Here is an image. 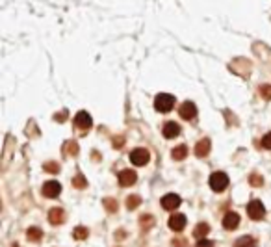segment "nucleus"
<instances>
[{
    "label": "nucleus",
    "instance_id": "obj_24",
    "mask_svg": "<svg viewBox=\"0 0 271 247\" xmlns=\"http://www.w3.org/2000/svg\"><path fill=\"white\" fill-rule=\"evenodd\" d=\"M153 223H155V217L153 216H141V225H143V229L153 227Z\"/></svg>",
    "mask_w": 271,
    "mask_h": 247
},
{
    "label": "nucleus",
    "instance_id": "obj_18",
    "mask_svg": "<svg viewBox=\"0 0 271 247\" xmlns=\"http://www.w3.org/2000/svg\"><path fill=\"white\" fill-rule=\"evenodd\" d=\"M210 232V227L206 223H199L197 227H195V231H194V236L195 238H199V240H202L206 234Z\"/></svg>",
    "mask_w": 271,
    "mask_h": 247
},
{
    "label": "nucleus",
    "instance_id": "obj_7",
    "mask_svg": "<svg viewBox=\"0 0 271 247\" xmlns=\"http://www.w3.org/2000/svg\"><path fill=\"white\" fill-rule=\"evenodd\" d=\"M178 112H180L182 119L192 121V119H195V116H197V106H195L194 102H182L180 108H178Z\"/></svg>",
    "mask_w": 271,
    "mask_h": 247
},
{
    "label": "nucleus",
    "instance_id": "obj_23",
    "mask_svg": "<svg viewBox=\"0 0 271 247\" xmlns=\"http://www.w3.org/2000/svg\"><path fill=\"white\" fill-rule=\"evenodd\" d=\"M65 151H67V153H69V155H77L78 153V145H77V141H67V143H65Z\"/></svg>",
    "mask_w": 271,
    "mask_h": 247
},
{
    "label": "nucleus",
    "instance_id": "obj_22",
    "mask_svg": "<svg viewBox=\"0 0 271 247\" xmlns=\"http://www.w3.org/2000/svg\"><path fill=\"white\" fill-rule=\"evenodd\" d=\"M104 206H106V210H108V212H116V210H117V203H116V199H112V197H108V199H104Z\"/></svg>",
    "mask_w": 271,
    "mask_h": 247
},
{
    "label": "nucleus",
    "instance_id": "obj_15",
    "mask_svg": "<svg viewBox=\"0 0 271 247\" xmlns=\"http://www.w3.org/2000/svg\"><path fill=\"white\" fill-rule=\"evenodd\" d=\"M234 247H256V240L251 236H241L234 242Z\"/></svg>",
    "mask_w": 271,
    "mask_h": 247
},
{
    "label": "nucleus",
    "instance_id": "obj_26",
    "mask_svg": "<svg viewBox=\"0 0 271 247\" xmlns=\"http://www.w3.org/2000/svg\"><path fill=\"white\" fill-rule=\"evenodd\" d=\"M262 177H260V175H251V177H249V184H253V186H262Z\"/></svg>",
    "mask_w": 271,
    "mask_h": 247
},
{
    "label": "nucleus",
    "instance_id": "obj_14",
    "mask_svg": "<svg viewBox=\"0 0 271 247\" xmlns=\"http://www.w3.org/2000/svg\"><path fill=\"white\" fill-rule=\"evenodd\" d=\"M210 153V139H201L197 145H195V155L199 156V158H204V156H208Z\"/></svg>",
    "mask_w": 271,
    "mask_h": 247
},
{
    "label": "nucleus",
    "instance_id": "obj_17",
    "mask_svg": "<svg viewBox=\"0 0 271 247\" xmlns=\"http://www.w3.org/2000/svg\"><path fill=\"white\" fill-rule=\"evenodd\" d=\"M26 238L30 240V242H41L43 232H41V229H38V227H30V229L26 231Z\"/></svg>",
    "mask_w": 271,
    "mask_h": 247
},
{
    "label": "nucleus",
    "instance_id": "obj_1",
    "mask_svg": "<svg viewBox=\"0 0 271 247\" xmlns=\"http://www.w3.org/2000/svg\"><path fill=\"white\" fill-rule=\"evenodd\" d=\"M173 106H175V97H173V95H169V93H160V95H156V99H155L156 112L165 114V112H171Z\"/></svg>",
    "mask_w": 271,
    "mask_h": 247
},
{
    "label": "nucleus",
    "instance_id": "obj_19",
    "mask_svg": "<svg viewBox=\"0 0 271 247\" xmlns=\"http://www.w3.org/2000/svg\"><path fill=\"white\" fill-rule=\"evenodd\" d=\"M140 203H141L140 195H130V197L126 199V208H128V210L138 208V206H140Z\"/></svg>",
    "mask_w": 271,
    "mask_h": 247
},
{
    "label": "nucleus",
    "instance_id": "obj_2",
    "mask_svg": "<svg viewBox=\"0 0 271 247\" xmlns=\"http://www.w3.org/2000/svg\"><path fill=\"white\" fill-rule=\"evenodd\" d=\"M227 186H229V177H227V173H223V171H216V173L210 177V188L216 193H221Z\"/></svg>",
    "mask_w": 271,
    "mask_h": 247
},
{
    "label": "nucleus",
    "instance_id": "obj_6",
    "mask_svg": "<svg viewBox=\"0 0 271 247\" xmlns=\"http://www.w3.org/2000/svg\"><path fill=\"white\" fill-rule=\"evenodd\" d=\"M160 203H162L163 210H169L171 212V210H177L182 201H180V197H178L177 193H167V195H163Z\"/></svg>",
    "mask_w": 271,
    "mask_h": 247
},
{
    "label": "nucleus",
    "instance_id": "obj_3",
    "mask_svg": "<svg viewBox=\"0 0 271 247\" xmlns=\"http://www.w3.org/2000/svg\"><path fill=\"white\" fill-rule=\"evenodd\" d=\"M247 214L251 219H255V221H260L264 216H266V208H264V205L258 199L255 201H251L247 205Z\"/></svg>",
    "mask_w": 271,
    "mask_h": 247
},
{
    "label": "nucleus",
    "instance_id": "obj_25",
    "mask_svg": "<svg viewBox=\"0 0 271 247\" xmlns=\"http://www.w3.org/2000/svg\"><path fill=\"white\" fill-rule=\"evenodd\" d=\"M260 95H262L266 101H270L271 99V85H262V87H260Z\"/></svg>",
    "mask_w": 271,
    "mask_h": 247
},
{
    "label": "nucleus",
    "instance_id": "obj_8",
    "mask_svg": "<svg viewBox=\"0 0 271 247\" xmlns=\"http://www.w3.org/2000/svg\"><path fill=\"white\" fill-rule=\"evenodd\" d=\"M75 124H77L80 130H87V128H91V116L87 114V112H78L77 116H75Z\"/></svg>",
    "mask_w": 271,
    "mask_h": 247
},
{
    "label": "nucleus",
    "instance_id": "obj_30",
    "mask_svg": "<svg viewBox=\"0 0 271 247\" xmlns=\"http://www.w3.org/2000/svg\"><path fill=\"white\" fill-rule=\"evenodd\" d=\"M114 147H116V149L123 147V138H114Z\"/></svg>",
    "mask_w": 271,
    "mask_h": 247
},
{
    "label": "nucleus",
    "instance_id": "obj_12",
    "mask_svg": "<svg viewBox=\"0 0 271 247\" xmlns=\"http://www.w3.org/2000/svg\"><path fill=\"white\" fill-rule=\"evenodd\" d=\"M180 126H178V123H175V121H169V123H165L163 124V136L167 139H173V138H177L178 134H180Z\"/></svg>",
    "mask_w": 271,
    "mask_h": 247
},
{
    "label": "nucleus",
    "instance_id": "obj_9",
    "mask_svg": "<svg viewBox=\"0 0 271 247\" xmlns=\"http://www.w3.org/2000/svg\"><path fill=\"white\" fill-rule=\"evenodd\" d=\"M138 180V175H136V171L132 169H123L121 173H119V184L123 186V188H128V186H132L134 182Z\"/></svg>",
    "mask_w": 271,
    "mask_h": 247
},
{
    "label": "nucleus",
    "instance_id": "obj_20",
    "mask_svg": "<svg viewBox=\"0 0 271 247\" xmlns=\"http://www.w3.org/2000/svg\"><path fill=\"white\" fill-rule=\"evenodd\" d=\"M73 186H75L77 190H84L85 186H87V180H85L84 175H77V177L73 178Z\"/></svg>",
    "mask_w": 271,
    "mask_h": 247
},
{
    "label": "nucleus",
    "instance_id": "obj_21",
    "mask_svg": "<svg viewBox=\"0 0 271 247\" xmlns=\"http://www.w3.org/2000/svg\"><path fill=\"white\" fill-rule=\"evenodd\" d=\"M87 234H89V231H87L85 227H77V229L73 231V236H75V240H85V238H87Z\"/></svg>",
    "mask_w": 271,
    "mask_h": 247
},
{
    "label": "nucleus",
    "instance_id": "obj_27",
    "mask_svg": "<svg viewBox=\"0 0 271 247\" xmlns=\"http://www.w3.org/2000/svg\"><path fill=\"white\" fill-rule=\"evenodd\" d=\"M262 147L264 149H270L271 151V132H268V134L262 138Z\"/></svg>",
    "mask_w": 271,
    "mask_h": 247
},
{
    "label": "nucleus",
    "instance_id": "obj_28",
    "mask_svg": "<svg viewBox=\"0 0 271 247\" xmlns=\"http://www.w3.org/2000/svg\"><path fill=\"white\" fill-rule=\"evenodd\" d=\"M197 247H214V242H210V240H199Z\"/></svg>",
    "mask_w": 271,
    "mask_h": 247
},
{
    "label": "nucleus",
    "instance_id": "obj_13",
    "mask_svg": "<svg viewBox=\"0 0 271 247\" xmlns=\"http://www.w3.org/2000/svg\"><path fill=\"white\" fill-rule=\"evenodd\" d=\"M48 221L52 225H62L65 221V212L62 208H52L48 212Z\"/></svg>",
    "mask_w": 271,
    "mask_h": 247
},
{
    "label": "nucleus",
    "instance_id": "obj_11",
    "mask_svg": "<svg viewBox=\"0 0 271 247\" xmlns=\"http://www.w3.org/2000/svg\"><path fill=\"white\" fill-rule=\"evenodd\" d=\"M238 225H240V216L236 214V212H227L223 217V227L227 231H234V229H238Z\"/></svg>",
    "mask_w": 271,
    "mask_h": 247
},
{
    "label": "nucleus",
    "instance_id": "obj_5",
    "mask_svg": "<svg viewBox=\"0 0 271 247\" xmlns=\"http://www.w3.org/2000/svg\"><path fill=\"white\" fill-rule=\"evenodd\" d=\"M60 193H62V184L58 180H48L43 184V195L48 199H56Z\"/></svg>",
    "mask_w": 271,
    "mask_h": 247
},
{
    "label": "nucleus",
    "instance_id": "obj_31",
    "mask_svg": "<svg viewBox=\"0 0 271 247\" xmlns=\"http://www.w3.org/2000/svg\"><path fill=\"white\" fill-rule=\"evenodd\" d=\"M54 119H56V121H62V123H63V121H65V114H58Z\"/></svg>",
    "mask_w": 271,
    "mask_h": 247
},
{
    "label": "nucleus",
    "instance_id": "obj_4",
    "mask_svg": "<svg viewBox=\"0 0 271 247\" xmlns=\"http://www.w3.org/2000/svg\"><path fill=\"white\" fill-rule=\"evenodd\" d=\"M151 160V155H149L147 149H143V147H140V149H134L130 153V162L134 164V165H145V164Z\"/></svg>",
    "mask_w": 271,
    "mask_h": 247
},
{
    "label": "nucleus",
    "instance_id": "obj_10",
    "mask_svg": "<svg viewBox=\"0 0 271 247\" xmlns=\"http://www.w3.org/2000/svg\"><path fill=\"white\" fill-rule=\"evenodd\" d=\"M186 227V216L184 214H175V216L169 217V229L175 232H180L184 231Z\"/></svg>",
    "mask_w": 271,
    "mask_h": 247
},
{
    "label": "nucleus",
    "instance_id": "obj_16",
    "mask_svg": "<svg viewBox=\"0 0 271 247\" xmlns=\"http://www.w3.org/2000/svg\"><path fill=\"white\" fill-rule=\"evenodd\" d=\"M171 156H173V160H184L188 156V147L186 145H178L173 149V153H171Z\"/></svg>",
    "mask_w": 271,
    "mask_h": 247
},
{
    "label": "nucleus",
    "instance_id": "obj_29",
    "mask_svg": "<svg viewBox=\"0 0 271 247\" xmlns=\"http://www.w3.org/2000/svg\"><path fill=\"white\" fill-rule=\"evenodd\" d=\"M45 169L50 171V173H56V171H58V165H56V164H47V165H45Z\"/></svg>",
    "mask_w": 271,
    "mask_h": 247
}]
</instances>
